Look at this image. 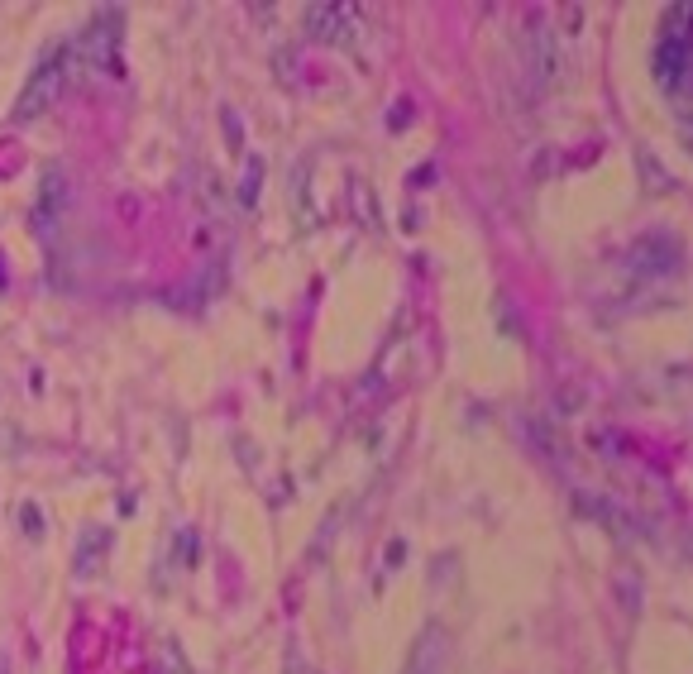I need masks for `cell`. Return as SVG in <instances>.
Returning <instances> with one entry per match:
<instances>
[{
  "mask_svg": "<svg viewBox=\"0 0 693 674\" xmlns=\"http://www.w3.org/2000/svg\"><path fill=\"white\" fill-rule=\"evenodd\" d=\"M63 77H67V48H53L44 63L29 72V82L20 91V106H15V120H34L39 110L53 106L58 91H63Z\"/></svg>",
  "mask_w": 693,
  "mask_h": 674,
  "instance_id": "3957f363",
  "label": "cell"
},
{
  "mask_svg": "<svg viewBox=\"0 0 693 674\" xmlns=\"http://www.w3.org/2000/svg\"><path fill=\"white\" fill-rule=\"evenodd\" d=\"M531 67L541 72V87L555 82V72H560V44H555V34H550V24H531Z\"/></svg>",
  "mask_w": 693,
  "mask_h": 674,
  "instance_id": "52a82bcc",
  "label": "cell"
},
{
  "mask_svg": "<svg viewBox=\"0 0 693 674\" xmlns=\"http://www.w3.org/2000/svg\"><path fill=\"white\" fill-rule=\"evenodd\" d=\"M63 173L58 168H48L44 173V187H39V225H53L58 220V211H63Z\"/></svg>",
  "mask_w": 693,
  "mask_h": 674,
  "instance_id": "ba28073f",
  "label": "cell"
},
{
  "mask_svg": "<svg viewBox=\"0 0 693 674\" xmlns=\"http://www.w3.org/2000/svg\"><path fill=\"white\" fill-rule=\"evenodd\" d=\"M631 268L641 273V278H670L674 268H679V244L670 240V235H650V240H641L636 249H631Z\"/></svg>",
  "mask_w": 693,
  "mask_h": 674,
  "instance_id": "5b68a950",
  "label": "cell"
},
{
  "mask_svg": "<svg viewBox=\"0 0 693 674\" xmlns=\"http://www.w3.org/2000/svg\"><path fill=\"white\" fill-rule=\"evenodd\" d=\"M684 5H674L670 15H665V34H660V44H655V77H660V87H679V77H684V58H689V48H684Z\"/></svg>",
  "mask_w": 693,
  "mask_h": 674,
  "instance_id": "277c9868",
  "label": "cell"
},
{
  "mask_svg": "<svg viewBox=\"0 0 693 674\" xmlns=\"http://www.w3.org/2000/svg\"><path fill=\"white\" fill-rule=\"evenodd\" d=\"M440 665H445V631L431 622V627L416 636V646H412V655H407L402 674H440Z\"/></svg>",
  "mask_w": 693,
  "mask_h": 674,
  "instance_id": "8992f818",
  "label": "cell"
},
{
  "mask_svg": "<svg viewBox=\"0 0 693 674\" xmlns=\"http://www.w3.org/2000/svg\"><path fill=\"white\" fill-rule=\"evenodd\" d=\"M306 34L335 48H354L364 39V15L359 5H306Z\"/></svg>",
  "mask_w": 693,
  "mask_h": 674,
  "instance_id": "7a4b0ae2",
  "label": "cell"
},
{
  "mask_svg": "<svg viewBox=\"0 0 693 674\" xmlns=\"http://www.w3.org/2000/svg\"><path fill=\"white\" fill-rule=\"evenodd\" d=\"M120 39H125V15L120 10H96L91 24H82L72 53L96 72H120Z\"/></svg>",
  "mask_w": 693,
  "mask_h": 674,
  "instance_id": "6da1fadb",
  "label": "cell"
},
{
  "mask_svg": "<svg viewBox=\"0 0 693 674\" xmlns=\"http://www.w3.org/2000/svg\"><path fill=\"white\" fill-rule=\"evenodd\" d=\"M297 674H316V670H297Z\"/></svg>",
  "mask_w": 693,
  "mask_h": 674,
  "instance_id": "30bf717a",
  "label": "cell"
},
{
  "mask_svg": "<svg viewBox=\"0 0 693 674\" xmlns=\"http://www.w3.org/2000/svg\"><path fill=\"white\" fill-rule=\"evenodd\" d=\"M196 187H201V201H206L216 216H225V211H230V192H225V182H220L216 173H201V177H196Z\"/></svg>",
  "mask_w": 693,
  "mask_h": 674,
  "instance_id": "9c48e42d",
  "label": "cell"
}]
</instances>
